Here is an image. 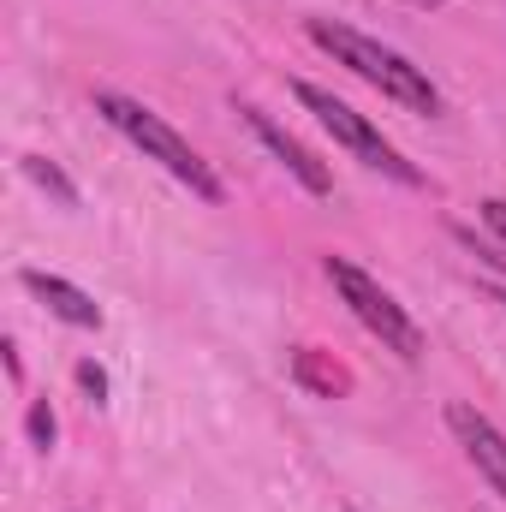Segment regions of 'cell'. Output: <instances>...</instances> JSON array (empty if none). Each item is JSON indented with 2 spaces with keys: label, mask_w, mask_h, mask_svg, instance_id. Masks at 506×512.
<instances>
[{
  "label": "cell",
  "mask_w": 506,
  "mask_h": 512,
  "mask_svg": "<svg viewBox=\"0 0 506 512\" xmlns=\"http://www.w3.org/2000/svg\"><path fill=\"white\" fill-rule=\"evenodd\" d=\"M304 30H310V42H316L322 54H334V66L358 72V78H364L370 90H381L387 102H399V108H411V114H441V90H435L429 72L411 66L399 48H387V42L352 30V24H340V18H310Z\"/></svg>",
  "instance_id": "cell-1"
},
{
  "label": "cell",
  "mask_w": 506,
  "mask_h": 512,
  "mask_svg": "<svg viewBox=\"0 0 506 512\" xmlns=\"http://www.w3.org/2000/svg\"><path fill=\"white\" fill-rule=\"evenodd\" d=\"M96 114L120 131V137H131V143H137L155 167H167V173H173L191 197H203V203H221V197H227V185L215 179V167H209V161H203V155H197L179 131L167 126L155 108L131 102V96H120V90H96Z\"/></svg>",
  "instance_id": "cell-2"
},
{
  "label": "cell",
  "mask_w": 506,
  "mask_h": 512,
  "mask_svg": "<svg viewBox=\"0 0 506 512\" xmlns=\"http://www.w3.org/2000/svg\"><path fill=\"white\" fill-rule=\"evenodd\" d=\"M328 280H334L340 304H346L370 334H376L387 352H399L405 364H417V358H423V334H417V322L393 304V292H387L381 280H370L352 256H328Z\"/></svg>",
  "instance_id": "cell-3"
},
{
  "label": "cell",
  "mask_w": 506,
  "mask_h": 512,
  "mask_svg": "<svg viewBox=\"0 0 506 512\" xmlns=\"http://www.w3.org/2000/svg\"><path fill=\"white\" fill-rule=\"evenodd\" d=\"M298 102L316 114V126L328 131L340 149H352V161H364L370 173H387V179H399V185H423V173H417V167H411V161H405V155H399V149H393V143L358 114V108H346L334 90H322V84H298Z\"/></svg>",
  "instance_id": "cell-4"
},
{
  "label": "cell",
  "mask_w": 506,
  "mask_h": 512,
  "mask_svg": "<svg viewBox=\"0 0 506 512\" xmlns=\"http://www.w3.org/2000/svg\"><path fill=\"white\" fill-rule=\"evenodd\" d=\"M447 429L459 435V447H465V459L477 465V477H483V483L506 501V435L483 417V411H477V405H465V399H453V405H447Z\"/></svg>",
  "instance_id": "cell-5"
},
{
  "label": "cell",
  "mask_w": 506,
  "mask_h": 512,
  "mask_svg": "<svg viewBox=\"0 0 506 512\" xmlns=\"http://www.w3.org/2000/svg\"><path fill=\"white\" fill-rule=\"evenodd\" d=\"M239 114H245V126L262 137V149H268V155H274V161H280L304 191H310V197H328V191H334V173H328V167H322V161H316V155H310V149H304L286 126H274L256 102H239Z\"/></svg>",
  "instance_id": "cell-6"
},
{
  "label": "cell",
  "mask_w": 506,
  "mask_h": 512,
  "mask_svg": "<svg viewBox=\"0 0 506 512\" xmlns=\"http://www.w3.org/2000/svg\"><path fill=\"white\" fill-rule=\"evenodd\" d=\"M18 280H24V292H30V298H42V304H48V316L72 322V328H102V304H96L84 286H72V280H60V274H42V268H24Z\"/></svg>",
  "instance_id": "cell-7"
},
{
  "label": "cell",
  "mask_w": 506,
  "mask_h": 512,
  "mask_svg": "<svg viewBox=\"0 0 506 512\" xmlns=\"http://www.w3.org/2000/svg\"><path fill=\"white\" fill-rule=\"evenodd\" d=\"M292 376L310 387V393H322V399H334V393H346V387H352V376H346L340 364H322V352H316V346H298V352H292Z\"/></svg>",
  "instance_id": "cell-8"
},
{
  "label": "cell",
  "mask_w": 506,
  "mask_h": 512,
  "mask_svg": "<svg viewBox=\"0 0 506 512\" xmlns=\"http://www.w3.org/2000/svg\"><path fill=\"white\" fill-rule=\"evenodd\" d=\"M24 173H30V179H36V185H42L60 209H78V185H72V179H66L48 155H24Z\"/></svg>",
  "instance_id": "cell-9"
},
{
  "label": "cell",
  "mask_w": 506,
  "mask_h": 512,
  "mask_svg": "<svg viewBox=\"0 0 506 512\" xmlns=\"http://www.w3.org/2000/svg\"><path fill=\"white\" fill-rule=\"evenodd\" d=\"M54 435H60V423H54V411H48V399H30V441L48 453L54 447Z\"/></svg>",
  "instance_id": "cell-10"
},
{
  "label": "cell",
  "mask_w": 506,
  "mask_h": 512,
  "mask_svg": "<svg viewBox=\"0 0 506 512\" xmlns=\"http://www.w3.org/2000/svg\"><path fill=\"white\" fill-rule=\"evenodd\" d=\"M78 387H84V393H90V399H96V405H102V399H108V370H102V364H90V358H84V364H78Z\"/></svg>",
  "instance_id": "cell-11"
},
{
  "label": "cell",
  "mask_w": 506,
  "mask_h": 512,
  "mask_svg": "<svg viewBox=\"0 0 506 512\" xmlns=\"http://www.w3.org/2000/svg\"><path fill=\"white\" fill-rule=\"evenodd\" d=\"M483 221L501 233V245H506V197H483Z\"/></svg>",
  "instance_id": "cell-12"
},
{
  "label": "cell",
  "mask_w": 506,
  "mask_h": 512,
  "mask_svg": "<svg viewBox=\"0 0 506 512\" xmlns=\"http://www.w3.org/2000/svg\"><path fill=\"white\" fill-rule=\"evenodd\" d=\"M489 298H495V304H501V310H506V286H495V292H489Z\"/></svg>",
  "instance_id": "cell-13"
}]
</instances>
